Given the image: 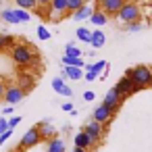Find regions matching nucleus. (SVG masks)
Returning a JSON list of instances; mask_svg holds the SVG:
<instances>
[{
  "label": "nucleus",
  "instance_id": "obj_22",
  "mask_svg": "<svg viewBox=\"0 0 152 152\" xmlns=\"http://www.w3.org/2000/svg\"><path fill=\"white\" fill-rule=\"evenodd\" d=\"M63 65L65 67H77V69H83L86 67L83 58H73V56H63Z\"/></svg>",
  "mask_w": 152,
  "mask_h": 152
},
{
  "label": "nucleus",
  "instance_id": "obj_30",
  "mask_svg": "<svg viewBox=\"0 0 152 152\" xmlns=\"http://www.w3.org/2000/svg\"><path fill=\"white\" fill-rule=\"evenodd\" d=\"M7 86H9V81L0 77V102L4 100V92H7Z\"/></svg>",
  "mask_w": 152,
  "mask_h": 152
},
{
  "label": "nucleus",
  "instance_id": "obj_37",
  "mask_svg": "<svg viewBox=\"0 0 152 152\" xmlns=\"http://www.w3.org/2000/svg\"><path fill=\"white\" fill-rule=\"evenodd\" d=\"M36 2H38V7H40V9H48L52 0H36Z\"/></svg>",
  "mask_w": 152,
  "mask_h": 152
},
{
  "label": "nucleus",
  "instance_id": "obj_31",
  "mask_svg": "<svg viewBox=\"0 0 152 152\" xmlns=\"http://www.w3.org/2000/svg\"><path fill=\"white\" fill-rule=\"evenodd\" d=\"M140 29H142V23H140V21L127 23V31H140Z\"/></svg>",
  "mask_w": 152,
  "mask_h": 152
},
{
  "label": "nucleus",
  "instance_id": "obj_1",
  "mask_svg": "<svg viewBox=\"0 0 152 152\" xmlns=\"http://www.w3.org/2000/svg\"><path fill=\"white\" fill-rule=\"evenodd\" d=\"M11 58H13L17 65H21V67L31 65V63H40V56L34 52V46H31V44H25V42L15 44V46L11 48Z\"/></svg>",
  "mask_w": 152,
  "mask_h": 152
},
{
  "label": "nucleus",
  "instance_id": "obj_9",
  "mask_svg": "<svg viewBox=\"0 0 152 152\" xmlns=\"http://www.w3.org/2000/svg\"><path fill=\"white\" fill-rule=\"evenodd\" d=\"M125 0H100V11L108 17H117L119 11L123 9Z\"/></svg>",
  "mask_w": 152,
  "mask_h": 152
},
{
  "label": "nucleus",
  "instance_id": "obj_11",
  "mask_svg": "<svg viewBox=\"0 0 152 152\" xmlns=\"http://www.w3.org/2000/svg\"><path fill=\"white\" fill-rule=\"evenodd\" d=\"M73 142H75V148H81V150H92L94 146H96V142L81 129L79 133H75V137H73Z\"/></svg>",
  "mask_w": 152,
  "mask_h": 152
},
{
  "label": "nucleus",
  "instance_id": "obj_6",
  "mask_svg": "<svg viewBox=\"0 0 152 152\" xmlns=\"http://www.w3.org/2000/svg\"><path fill=\"white\" fill-rule=\"evenodd\" d=\"M23 98H25V92H23L17 83H13V81H11V83L7 86V92H4V102H7V104L17 106Z\"/></svg>",
  "mask_w": 152,
  "mask_h": 152
},
{
  "label": "nucleus",
  "instance_id": "obj_14",
  "mask_svg": "<svg viewBox=\"0 0 152 152\" xmlns=\"http://www.w3.org/2000/svg\"><path fill=\"white\" fill-rule=\"evenodd\" d=\"M17 86H19V88L25 92V96H27V94L36 88V79H34L31 75H25V73H23V75H19V83H17Z\"/></svg>",
  "mask_w": 152,
  "mask_h": 152
},
{
  "label": "nucleus",
  "instance_id": "obj_5",
  "mask_svg": "<svg viewBox=\"0 0 152 152\" xmlns=\"http://www.w3.org/2000/svg\"><path fill=\"white\" fill-rule=\"evenodd\" d=\"M115 88H117V92H119L123 98H127V96H131V94H137V92H142V88H140L137 83H133V81H131L127 75H123V77L117 81V86H115Z\"/></svg>",
  "mask_w": 152,
  "mask_h": 152
},
{
  "label": "nucleus",
  "instance_id": "obj_36",
  "mask_svg": "<svg viewBox=\"0 0 152 152\" xmlns=\"http://www.w3.org/2000/svg\"><path fill=\"white\" fill-rule=\"evenodd\" d=\"M83 77H86V81H96V77H98V75H96V73H92V71H86V73H83Z\"/></svg>",
  "mask_w": 152,
  "mask_h": 152
},
{
  "label": "nucleus",
  "instance_id": "obj_39",
  "mask_svg": "<svg viewBox=\"0 0 152 152\" xmlns=\"http://www.w3.org/2000/svg\"><path fill=\"white\" fill-rule=\"evenodd\" d=\"M13 108H15V106H13V104H9V106L4 108V115H11V113H13Z\"/></svg>",
  "mask_w": 152,
  "mask_h": 152
},
{
  "label": "nucleus",
  "instance_id": "obj_13",
  "mask_svg": "<svg viewBox=\"0 0 152 152\" xmlns=\"http://www.w3.org/2000/svg\"><path fill=\"white\" fill-rule=\"evenodd\" d=\"M52 90H54L56 94H61V96H67V98L73 96V90L63 81V77H54V79H52Z\"/></svg>",
  "mask_w": 152,
  "mask_h": 152
},
{
  "label": "nucleus",
  "instance_id": "obj_2",
  "mask_svg": "<svg viewBox=\"0 0 152 152\" xmlns=\"http://www.w3.org/2000/svg\"><path fill=\"white\" fill-rule=\"evenodd\" d=\"M125 75H127L133 83H137L142 90H144V88H152V69H150L148 65H135L133 69H127Z\"/></svg>",
  "mask_w": 152,
  "mask_h": 152
},
{
  "label": "nucleus",
  "instance_id": "obj_4",
  "mask_svg": "<svg viewBox=\"0 0 152 152\" xmlns=\"http://www.w3.org/2000/svg\"><path fill=\"white\" fill-rule=\"evenodd\" d=\"M140 17H142V9H140L137 2H125L123 9L117 15V19H121L125 25L127 23H133V21H140Z\"/></svg>",
  "mask_w": 152,
  "mask_h": 152
},
{
  "label": "nucleus",
  "instance_id": "obj_33",
  "mask_svg": "<svg viewBox=\"0 0 152 152\" xmlns=\"http://www.w3.org/2000/svg\"><path fill=\"white\" fill-rule=\"evenodd\" d=\"M11 135H13V129H9V131H4V133H0V146H2V144H4V142H7V140H9Z\"/></svg>",
  "mask_w": 152,
  "mask_h": 152
},
{
  "label": "nucleus",
  "instance_id": "obj_24",
  "mask_svg": "<svg viewBox=\"0 0 152 152\" xmlns=\"http://www.w3.org/2000/svg\"><path fill=\"white\" fill-rule=\"evenodd\" d=\"M17 9H25V11H36L38 9V2L36 0H15Z\"/></svg>",
  "mask_w": 152,
  "mask_h": 152
},
{
  "label": "nucleus",
  "instance_id": "obj_34",
  "mask_svg": "<svg viewBox=\"0 0 152 152\" xmlns=\"http://www.w3.org/2000/svg\"><path fill=\"white\" fill-rule=\"evenodd\" d=\"M4 131H9V121L0 117V133H4Z\"/></svg>",
  "mask_w": 152,
  "mask_h": 152
},
{
  "label": "nucleus",
  "instance_id": "obj_20",
  "mask_svg": "<svg viewBox=\"0 0 152 152\" xmlns=\"http://www.w3.org/2000/svg\"><path fill=\"white\" fill-rule=\"evenodd\" d=\"M104 42H106V36H104V31H100V29L92 31V40H90V44H92L94 48H102V46H104Z\"/></svg>",
  "mask_w": 152,
  "mask_h": 152
},
{
  "label": "nucleus",
  "instance_id": "obj_8",
  "mask_svg": "<svg viewBox=\"0 0 152 152\" xmlns=\"http://www.w3.org/2000/svg\"><path fill=\"white\" fill-rule=\"evenodd\" d=\"M123 96L117 92V88H110L108 92H106V96H104V100H102V104H106L108 108H113V113H117L119 108H121V104H123Z\"/></svg>",
  "mask_w": 152,
  "mask_h": 152
},
{
  "label": "nucleus",
  "instance_id": "obj_3",
  "mask_svg": "<svg viewBox=\"0 0 152 152\" xmlns=\"http://www.w3.org/2000/svg\"><path fill=\"white\" fill-rule=\"evenodd\" d=\"M40 142H44V140H42V133H40V127L34 125V127H29V129L23 133V137L19 140L15 152H25L27 148H34V146H38Z\"/></svg>",
  "mask_w": 152,
  "mask_h": 152
},
{
  "label": "nucleus",
  "instance_id": "obj_25",
  "mask_svg": "<svg viewBox=\"0 0 152 152\" xmlns=\"http://www.w3.org/2000/svg\"><path fill=\"white\" fill-rule=\"evenodd\" d=\"M75 36H77L79 42H86V44H90V40H92V31H90L88 27H79V29L75 31Z\"/></svg>",
  "mask_w": 152,
  "mask_h": 152
},
{
  "label": "nucleus",
  "instance_id": "obj_42",
  "mask_svg": "<svg viewBox=\"0 0 152 152\" xmlns=\"http://www.w3.org/2000/svg\"><path fill=\"white\" fill-rule=\"evenodd\" d=\"M150 69H152V67H150Z\"/></svg>",
  "mask_w": 152,
  "mask_h": 152
},
{
  "label": "nucleus",
  "instance_id": "obj_23",
  "mask_svg": "<svg viewBox=\"0 0 152 152\" xmlns=\"http://www.w3.org/2000/svg\"><path fill=\"white\" fill-rule=\"evenodd\" d=\"M2 21H7V23H11V25H19V23H21V21L17 19V15H15V11H13V9L2 11Z\"/></svg>",
  "mask_w": 152,
  "mask_h": 152
},
{
  "label": "nucleus",
  "instance_id": "obj_28",
  "mask_svg": "<svg viewBox=\"0 0 152 152\" xmlns=\"http://www.w3.org/2000/svg\"><path fill=\"white\" fill-rule=\"evenodd\" d=\"M67 2H69V13L73 15L75 11H79V9L86 4V0H67Z\"/></svg>",
  "mask_w": 152,
  "mask_h": 152
},
{
  "label": "nucleus",
  "instance_id": "obj_17",
  "mask_svg": "<svg viewBox=\"0 0 152 152\" xmlns=\"http://www.w3.org/2000/svg\"><path fill=\"white\" fill-rule=\"evenodd\" d=\"M46 152H65V142L61 137H52L46 142Z\"/></svg>",
  "mask_w": 152,
  "mask_h": 152
},
{
  "label": "nucleus",
  "instance_id": "obj_40",
  "mask_svg": "<svg viewBox=\"0 0 152 152\" xmlns=\"http://www.w3.org/2000/svg\"><path fill=\"white\" fill-rule=\"evenodd\" d=\"M73 152H90V150H81V148H73Z\"/></svg>",
  "mask_w": 152,
  "mask_h": 152
},
{
  "label": "nucleus",
  "instance_id": "obj_29",
  "mask_svg": "<svg viewBox=\"0 0 152 152\" xmlns=\"http://www.w3.org/2000/svg\"><path fill=\"white\" fill-rule=\"evenodd\" d=\"M38 38H40V40H50V31H48L44 25H40V27H38Z\"/></svg>",
  "mask_w": 152,
  "mask_h": 152
},
{
  "label": "nucleus",
  "instance_id": "obj_10",
  "mask_svg": "<svg viewBox=\"0 0 152 152\" xmlns=\"http://www.w3.org/2000/svg\"><path fill=\"white\" fill-rule=\"evenodd\" d=\"M83 131H86V133H88V135L98 144V142L104 137V131H106V129H104V125H102V123H98V121H94V119H92L90 123H86Z\"/></svg>",
  "mask_w": 152,
  "mask_h": 152
},
{
  "label": "nucleus",
  "instance_id": "obj_21",
  "mask_svg": "<svg viewBox=\"0 0 152 152\" xmlns=\"http://www.w3.org/2000/svg\"><path fill=\"white\" fill-rule=\"evenodd\" d=\"M17 44L15 36H9V34H0V52L7 50V48H13Z\"/></svg>",
  "mask_w": 152,
  "mask_h": 152
},
{
  "label": "nucleus",
  "instance_id": "obj_7",
  "mask_svg": "<svg viewBox=\"0 0 152 152\" xmlns=\"http://www.w3.org/2000/svg\"><path fill=\"white\" fill-rule=\"evenodd\" d=\"M117 113H113V108H108L106 104H98L96 108H94V113H92V119L94 121H98V123H102L104 127L113 121V117H115Z\"/></svg>",
  "mask_w": 152,
  "mask_h": 152
},
{
  "label": "nucleus",
  "instance_id": "obj_15",
  "mask_svg": "<svg viewBox=\"0 0 152 152\" xmlns=\"http://www.w3.org/2000/svg\"><path fill=\"white\" fill-rule=\"evenodd\" d=\"M61 77H63V79L69 77V79H73V81H79V79L83 77V71L77 69V67H65V69L61 71Z\"/></svg>",
  "mask_w": 152,
  "mask_h": 152
},
{
  "label": "nucleus",
  "instance_id": "obj_41",
  "mask_svg": "<svg viewBox=\"0 0 152 152\" xmlns=\"http://www.w3.org/2000/svg\"><path fill=\"white\" fill-rule=\"evenodd\" d=\"M125 2H140V0H125Z\"/></svg>",
  "mask_w": 152,
  "mask_h": 152
},
{
  "label": "nucleus",
  "instance_id": "obj_16",
  "mask_svg": "<svg viewBox=\"0 0 152 152\" xmlns=\"http://www.w3.org/2000/svg\"><path fill=\"white\" fill-rule=\"evenodd\" d=\"M92 15H94V9H92L90 4H83L79 11L73 13V19H75V21H83V19H90Z\"/></svg>",
  "mask_w": 152,
  "mask_h": 152
},
{
  "label": "nucleus",
  "instance_id": "obj_19",
  "mask_svg": "<svg viewBox=\"0 0 152 152\" xmlns=\"http://www.w3.org/2000/svg\"><path fill=\"white\" fill-rule=\"evenodd\" d=\"M90 21H92L96 27H102V25H106V23H108V15H104V13L98 9V11H94V15L90 17Z\"/></svg>",
  "mask_w": 152,
  "mask_h": 152
},
{
  "label": "nucleus",
  "instance_id": "obj_27",
  "mask_svg": "<svg viewBox=\"0 0 152 152\" xmlns=\"http://www.w3.org/2000/svg\"><path fill=\"white\" fill-rule=\"evenodd\" d=\"M15 15H17V19H19L21 23H29V21H31V15H29V11H25V9H15Z\"/></svg>",
  "mask_w": 152,
  "mask_h": 152
},
{
  "label": "nucleus",
  "instance_id": "obj_26",
  "mask_svg": "<svg viewBox=\"0 0 152 152\" xmlns=\"http://www.w3.org/2000/svg\"><path fill=\"white\" fill-rule=\"evenodd\" d=\"M65 56H73V58H81V50L75 44H67L65 46Z\"/></svg>",
  "mask_w": 152,
  "mask_h": 152
},
{
  "label": "nucleus",
  "instance_id": "obj_38",
  "mask_svg": "<svg viewBox=\"0 0 152 152\" xmlns=\"http://www.w3.org/2000/svg\"><path fill=\"white\" fill-rule=\"evenodd\" d=\"M63 110L71 113V110H75V108H73V104H71V102H65V104H63Z\"/></svg>",
  "mask_w": 152,
  "mask_h": 152
},
{
  "label": "nucleus",
  "instance_id": "obj_18",
  "mask_svg": "<svg viewBox=\"0 0 152 152\" xmlns=\"http://www.w3.org/2000/svg\"><path fill=\"white\" fill-rule=\"evenodd\" d=\"M106 69H108V63H106V61H96L94 65H86V71H92V73H96L98 77H100Z\"/></svg>",
  "mask_w": 152,
  "mask_h": 152
},
{
  "label": "nucleus",
  "instance_id": "obj_35",
  "mask_svg": "<svg viewBox=\"0 0 152 152\" xmlns=\"http://www.w3.org/2000/svg\"><path fill=\"white\" fill-rule=\"evenodd\" d=\"M94 98H96V94H94L92 90H88V92H83V100H86V102H92Z\"/></svg>",
  "mask_w": 152,
  "mask_h": 152
},
{
  "label": "nucleus",
  "instance_id": "obj_32",
  "mask_svg": "<svg viewBox=\"0 0 152 152\" xmlns=\"http://www.w3.org/2000/svg\"><path fill=\"white\" fill-rule=\"evenodd\" d=\"M19 123H21V117H19V115H17V117H13V119H9V129H15Z\"/></svg>",
  "mask_w": 152,
  "mask_h": 152
},
{
  "label": "nucleus",
  "instance_id": "obj_12",
  "mask_svg": "<svg viewBox=\"0 0 152 152\" xmlns=\"http://www.w3.org/2000/svg\"><path fill=\"white\" fill-rule=\"evenodd\" d=\"M38 127H40V133H42V140H44V142H50L52 137H58V131H56L48 121L38 123Z\"/></svg>",
  "mask_w": 152,
  "mask_h": 152
}]
</instances>
